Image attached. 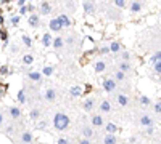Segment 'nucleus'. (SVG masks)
Here are the masks:
<instances>
[{"instance_id":"1","label":"nucleus","mask_w":161,"mask_h":144,"mask_svg":"<svg viewBox=\"0 0 161 144\" xmlns=\"http://www.w3.org/2000/svg\"><path fill=\"white\" fill-rule=\"evenodd\" d=\"M53 127L58 131H65V130L69 127V117L63 112H58L53 115Z\"/></svg>"},{"instance_id":"2","label":"nucleus","mask_w":161,"mask_h":144,"mask_svg":"<svg viewBox=\"0 0 161 144\" xmlns=\"http://www.w3.org/2000/svg\"><path fill=\"white\" fill-rule=\"evenodd\" d=\"M116 86H118V82L115 80V78H105V80L102 82V88L107 93H113L116 90Z\"/></svg>"},{"instance_id":"3","label":"nucleus","mask_w":161,"mask_h":144,"mask_svg":"<svg viewBox=\"0 0 161 144\" xmlns=\"http://www.w3.org/2000/svg\"><path fill=\"white\" fill-rule=\"evenodd\" d=\"M142 10H143V0H132V2L129 3V11L131 13L137 14V13H140Z\"/></svg>"},{"instance_id":"4","label":"nucleus","mask_w":161,"mask_h":144,"mask_svg":"<svg viewBox=\"0 0 161 144\" xmlns=\"http://www.w3.org/2000/svg\"><path fill=\"white\" fill-rule=\"evenodd\" d=\"M48 27H50L52 32H60V31H63V26H61V23H60L58 18H52L50 21H48Z\"/></svg>"},{"instance_id":"5","label":"nucleus","mask_w":161,"mask_h":144,"mask_svg":"<svg viewBox=\"0 0 161 144\" xmlns=\"http://www.w3.org/2000/svg\"><path fill=\"white\" fill-rule=\"evenodd\" d=\"M27 23H29L31 27L37 29V27L40 26V18H39V14H37V13H31L29 18H27Z\"/></svg>"},{"instance_id":"6","label":"nucleus","mask_w":161,"mask_h":144,"mask_svg":"<svg viewBox=\"0 0 161 144\" xmlns=\"http://www.w3.org/2000/svg\"><path fill=\"white\" fill-rule=\"evenodd\" d=\"M82 8H84V13L86 14H94L95 13V5H94L92 0H84Z\"/></svg>"},{"instance_id":"7","label":"nucleus","mask_w":161,"mask_h":144,"mask_svg":"<svg viewBox=\"0 0 161 144\" xmlns=\"http://www.w3.org/2000/svg\"><path fill=\"white\" fill-rule=\"evenodd\" d=\"M42 72H39V70H29L27 72V78L29 80H32V82H36V83H40L42 82Z\"/></svg>"},{"instance_id":"8","label":"nucleus","mask_w":161,"mask_h":144,"mask_svg":"<svg viewBox=\"0 0 161 144\" xmlns=\"http://www.w3.org/2000/svg\"><path fill=\"white\" fill-rule=\"evenodd\" d=\"M52 13V5L48 2H42L39 5V14H42V16H47V14Z\"/></svg>"},{"instance_id":"9","label":"nucleus","mask_w":161,"mask_h":144,"mask_svg":"<svg viewBox=\"0 0 161 144\" xmlns=\"http://www.w3.org/2000/svg\"><path fill=\"white\" fill-rule=\"evenodd\" d=\"M140 127H143V128H147V127H151V125H155V120H153V117L151 115H142L140 117Z\"/></svg>"},{"instance_id":"10","label":"nucleus","mask_w":161,"mask_h":144,"mask_svg":"<svg viewBox=\"0 0 161 144\" xmlns=\"http://www.w3.org/2000/svg\"><path fill=\"white\" fill-rule=\"evenodd\" d=\"M69 95H71V98H79L84 95V91H82V86L79 85H73L71 88H69Z\"/></svg>"},{"instance_id":"11","label":"nucleus","mask_w":161,"mask_h":144,"mask_svg":"<svg viewBox=\"0 0 161 144\" xmlns=\"http://www.w3.org/2000/svg\"><path fill=\"white\" fill-rule=\"evenodd\" d=\"M90 125H92V127H103V117L100 114L92 115V119H90Z\"/></svg>"},{"instance_id":"12","label":"nucleus","mask_w":161,"mask_h":144,"mask_svg":"<svg viewBox=\"0 0 161 144\" xmlns=\"http://www.w3.org/2000/svg\"><path fill=\"white\" fill-rule=\"evenodd\" d=\"M82 107H84V111H86V112H90V111H94V109H95V101H94L92 98H87L86 101H84Z\"/></svg>"},{"instance_id":"13","label":"nucleus","mask_w":161,"mask_h":144,"mask_svg":"<svg viewBox=\"0 0 161 144\" xmlns=\"http://www.w3.org/2000/svg\"><path fill=\"white\" fill-rule=\"evenodd\" d=\"M110 51L113 53V55H118L121 51V42H118V40H113L110 43Z\"/></svg>"},{"instance_id":"14","label":"nucleus","mask_w":161,"mask_h":144,"mask_svg":"<svg viewBox=\"0 0 161 144\" xmlns=\"http://www.w3.org/2000/svg\"><path fill=\"white\" fill-rule=\"evenodd\" d=\"M52 47L55 50H61L63 47H65V39H63V37H55L53 42H52Z\"/></svg>"},{"instance_id":"15","label":"nucleus","mask_w":161,"mask_h":144,"mask_svg":"<svg viewBox=\"0 0 161 144\" xmlns=\"http://www.w3.org/2000/svg\"><path fill=\"white\" fill-rule=\"evenodd\" d=\"M118 69L123 70V72H126V74H127V72H131V70H132L131 61H121L119 64H118Z\"/></svg>"},{"instance_id":"16","label":"nucleus","mask_w":161,"mask_h":144,"mask_svg":"<svg viewBox=\"0 0 161 144\" xmlns=\"http://www.w3.org/2000/svg\"><path fill=\"white\" fill-rule=\"evenodd\" d=\"M94 70L97 72V74H102V72L107 70V63L105 61H97L95 66H94Z\"/></svg>"},{"instance_id":"17","label":"nucleus","mask_w":161,"mask_h":144,"mask_svg":"<svg viewBox=\"0 0 161 144\" xmlns=\"http://www.w3.org/2000/svg\"><path fill=\"white\" fill-rule=\"evenodd\" d=\"M52 42H53V39H52L50 32H45L44 35H42V45L44 47H52Z\"/></svg>"},{"instance_id":"18","label":"nucleus","mask_w":161,"mask_h":144,"mask_svg":"<svg viewBox=\"0 0 161 144\" xmlns=\"http://www.w3.org/2000/svg\"><path fill=\"white\" fill-rule=\"evenodd\" d=\"M58 19H60V23H61L63 29L71 26V18H69L68 14H60V16H58Z\"/></svg>"},{"instance_id":"19","label":"nucleus","mask_w":161,"mask_h":144,"mask_svg":"<svg viewBox=\"0 0 161 144\" xmlns=\"http://www.w3.org/2000/svg\"><path fill=\"white\" fill-rule=\"evenodd\" d=\"M105 131L110 133V135H115V133H118V125L113 123V122H108V123L105 125Z\"/></svg>"},{"instance_id":"20","label":"nucleus","mask_w":161,"mask_h":144,"mask_svg":"<svg viewBox=\"0 0 161 144\" xmlns=\"http://www.w3.org/2000/svg\"><path fill=\"white\" fill-rule=\"evenodd\" d=\"M8 112H10V115H11V119H13V120H18V119L21 117V111H19V107H16V106L10 107Z\"/></svg>"},{"instance_id":"21","label":"nucleus","mask_w":161,"mask_h":144,"mask_svg":"<svg viewBox=\"0 0 161 144\" xmlns=\"http://www.w3.org/2000/svg\"><path fill=\"white\" fill-rule=\"evenodd\" d=\"M103 144H118V138L115 135L107 133V135H105V138H103Z\"/></svg>"},{"instance_id":"22","label":"nucleus","mask_w":161,"mask_h":144,"mask_svg":"<svg viewBox=\"0 0 161 144\" xmlns=\"http://www.w3.org/2000/svg\"><path fill=\"white\" fill-rule=\"evenodd\" d=\"M118 104H119L121 107H126L129 104V98L127 95H124V93H121V95H118Z\"/></svg>"},{"instance_id":"23","label":"nucleus","mask_w":161,"mask_h":144,"mask_svg":"<svg viewBox=\"0 0 161 144\" xmlns=\"http://www.w3.org/2000/svg\"><path fill=\"white\" fill-rule=\"evenodd\" d=\"M99 109L103 112V114H107V112H110L111 111V104H110V101H107V99H103L102 103H100V106H99Z\"/></svg>"},{"instance_id":"24","label":"nucleus","mask_w":161,"mask_h":144,"mask_svg":"<svg viewBox=\"0 0 161 144\" xmlns=\"http://www.w3.org/2000/svg\"><path fill=\"white\" fill-rule=\"evenodd\" d=\"M115 80L118 82V83H119V82H124L126 80V72H123V70H119V69H118V70H115Z\"/></svg>"},{"instance_id":"25","label":"nucleus","mask_w":161,"mask_h":144,"mask_svg":"<svg viewBox=\"0 0 161 144\" xmlns=\"http://www.w3.org/2000/svg\"><path fill=\"white\" fill-rule=\"evenodd\" d=\"M55 98H57V91H55L53 88H48L45 91V99L47 101H55Z\"/></svg>"},{"instance_id":"26","label":"nucleus","mask_w":161,"mask_h":144,"mask_svg":"<svg viewBox=\"0 0 161 144\" xmlns=\"http://www.w3.org/2000/svg\"><path fill=\"white\" fill-rule=\"evenodd\" d=\"M82 136H84V138H87V139H90V138L94 136L92 128H90V127H84V128H82Z\"/></svg>"},{"instance_id":"27","label":"nucleus","mask_w":161,"mask_h":144,"mask_svg":"<svg viewBox=\"0 0 161 144\" xmlns=\"http://www.w3.org/2000/svg\"><path fill=\"white\" fill-rule=\"evenodd\" d=\"M21 139H23V142H26V144L32 142V133L31 131H24L23 135H21Z\"/></svg>"},{"instance_id":"28","label":"nucleus","mask_w":161,"mask_h":144,"mask_svg":"<svg viewBox=\"0 0 161 144\" xmlns=\"http://www.w3.org/2000/svg\"><path fill=\"white\" fill-rule=\"evenodd\" d=\"M16 99H18V103H19V104H26V91H24V90H19V91H18Z\"/></svg>"},{"instance_id":"29","label":"nucleus","mask_w":161,"mask_h":144,"mask_svg":"<svg viewBox=\"0 0 161 144\" xmlns=\"http://www.w3.org/2000/svg\"><path fill=\"white\" fill-rule=\"evenodd\" d=\"M32 63H34V56L32 55H24L23 56V64L24 66H31Z\"/></svg>"},{"instance_id":"30","label":"nucleus","mask_w":161,"mask_h":144,"mask_svg":"<svg viewBox=\"0 0 161 144\" xmlns=\"http://www.w3.org/2000/svg\"><path fill=\"white\" fill-rule=\"evenodd\" d=\"M113 3H115V6L116 8H126L127 6V0H113Z\"/></svg>"},{"instance_id":"31","label":"nucleus","mask_w":161,"mask_h":144,"mask_svg":"<svg viewBox=\"0 0 161 144\" xmlns=\"http://www.w3.org/2000/svg\"><path fill=\"white\" fill-rule=\"evenodd\" d=\"M40 72H42V75H44V77H50V75L53 74V67H52V66H45Z\"/></svg>"},{"instance_id":"32","label":"nucleus","mask_w":161,"mask_h":144,"mask_svg":"<svg viewBox=\"0 0 161 144\" xmlns=\"http://www.w3.org/2000/svg\"><path fill=\"white\" fill-rule=\"evenodd\" d=\"M23 43H24V47H27V48H31L32 47V39L29 37V35H23Z\"/></svg>"},{"instance_id":"33","label":"nucleus","mask_w":161,"mask_h":144,"mask_svg":"<svg viewBox=\"0 0 161 144\" xmlns=\"http://www.w3.org/2000/svg\"><path fill=\"white\" fill-rule=\"evenodd\" d=\"M111 51H110V45H103L100 50H99V55L100 56H105V55H110Z\"/></svg>"},{"instance_id":"34","label":"nucleus","mask_w":161,"mask_h":144,"mask_svg":"<svg viewBox=\"0 0 161 144\" xmlns=\"http://www.w3.org/2000/svg\"><path fill=\"white\" fill-rule=\"evenodd\" d=\"M19 21H21V16H19V14H15V16L10 18V24H11V26H18Z\"/></svg>"},{"instance_id":"35","label":"nucleus","mask_w":161,"mask_h":144,"mask_svg":"<svg viewBox=\"0 0 161 144\" xmlns=\"http://www.w3.org/2000/svg\"><path fill=\"white\" fill-rule=\"evenodd\" d=\"M140 104H142V106H150V104H151V101H150L148 96L142 95V96H140Z\"/></svg>"},{"instance_id":"36","label":"nucleus","mask_w":161,"mask_h":144,"mask_svg":"<svg viewBox=\"0 0 161 144\" xmlns=\"http://www.w3.org/2000/svg\"><path fill=\"white\" fill-rule=\"evenodd\" d=\"M39 115H40L39 109H32V111L29 112V117H31V120H37V119H39Z\"/></svg>"},{"instance_id":"37","label":"nucleus","mask_w":161,"mask_h":144,"mask_svg":"<svg viewBox=\"0 0 161 144\" xmlns=\"http://www.w3.org/2000/svg\"><path fill=\"white\" fill-rule=\"evenodd\" d=\"M158 61H161V51H156L155 55L150 58V63H151V64H153V63H158Z\"/></svg>"},{"instance_id":"38","label":"nucleus","mask_w":161,"mask_h":144,"mask_svg":"<svg viewBox=\"0 0 161 144\" xmlns=\"http://www.w3.org/2000/svg\"><path fill=\"white\" fill-rule=\"evenodd\" d=\"M153 70H155V74L161 75V61H158V63H153Z\"/></svg>"},{"instance_id":"39","label":"nucleus","mask_w":161,"mask_h":144,"mask_svg":"<svg viewBox=\"0 0 161 144\" xmlns=\"http://www.w3.org/2000/svg\"><path fill=\"white\" fill-rule=\"evenodd\" d=\"M121 61H131V53L129 51H126V50H124V51H121Z\"/></svg>"},{"instance_id":"40","label":"nucleus","mask_w":161,"mask_h":144,"mask_svg":"<svg viewBox=\"0 0 161 144\" xmlns=\"http://www.w3.org/2000/svg\"><path fill=\"white\" fill-rule=\"evenodd\" d=\"M8 74H10L8 66H0V75H8Z\"/></svg>"},{"instance_id":"41","label":"nucleus","mask_w":161,"mask_h":144,"mask_svg":"<svg viewBox=\"0 0 161 144\" xmlns=\"http://www.w3.org/2000/svg\"><path fill=\"white\" fill-rule=\"evenodd\" d=\"M153 111H155V114H161V101H156V103H155Z\"/></svg>"},{"instance_id":"42","label":"nucleus","mask_w":161,"mask_h":144,"mask_svg":"<svg viewBox=\"0 0 161 144\" xmlns=\"http://www.w3.org/2000/svg\"><path fill=\"white\" fill-rule=\"evenodd\" d=\"M153 133H155V125H151V127H147V130H145V135L151 136Z\"/></svg>"},{"instance_id":"43","label":"nucleus","mask_w":161,"mask_h":144,"mask_svg":"<svg viewBox=\"0 0 161 144\" xmlns=\"http://www.w3.org/2000/svg\"><path fill=\"white\" fill-rule=\"evenodd\" d=\"M0 39H2V42H6V39H8V34H6L5 29H2V31H0Z\"/></svg>"},{"instance_id":"44","label":"nucleus","mask_w":161,"mask_h":144,"mask_svg":"<svg viewBox=\"0 0 161 144\" xmlns=\"http://www.w3.org/2000/svg\"><path fill=\"white\" fill-rule=\"evenodd\" d=\"M26 13H27V6H26V5L19 6V16H24Z\"/></svg>"},{"instance_id":"45","label":"nucleus","mask_w":161,"mask_h":144,"mask_svg":"<svg viewBox=\"0 0 161 144\" xmlns=\"http://www.w3.org/2000/svg\"><path fill=\"white\" fill-rule=\"evenodd\" d=\"M36 11V6L34 5H27V13H34Z\"/></svg>"},{"instance_id":"46","label":"nucleus","mask_w":161,"mask_h":144,"mask_svg":"<svg viewBox=\"0 0 161 144\" xmlns=\"http://www.w3.org/2000/svg\"><path fill=\"white\" fill-rule=\"evenodd\" d=\"M57 144H69V142H68V139H65V138H60Z\"/></svg>"},{"instance_id":"47","label":"nucleus","mask_w":161,"mask_h":144,"mask_svg":"<svg viewBox=\"0 0 161 144\" xmlns=\"http://www.w3.org/2000/svg\"><path fill=\"white\" fill-rule=\"evenodd\" d=\"M79 144H90V139H87V138H82V139L79 141Z\"/></svg>"},{"instance_id":"48","label":"nucleus","mask_w":161,"mask_h":144,"mask_svg":"<svg viewBox=\"0 0 161 144\" xmlns=\"http://www.w3.org/2000/svg\"><path fill=\"white\" fill-rule=\"evenodd\" d=\"M89 91H92V85H89V83H87V85H86V93H84V95H87Z\"/></svg>"},{"instance_id":"49","label":"nucleus","mask_w":161,"mask_h":144,"mask_svg":"<svg viewBox=\"0 0 161 144\" xmlns=\"http://www.w3.org/2000/svg\"><path fill=\"white\" fill-rule=\"evenodd\" d=\"M37 127H39V128H40V130H44V128H45V127H47V122H40V123H39V125H37Z\"/></svg>"},{"instance_id":"50","label":"nucleus","mask_w":161,"mask_h":144,"mask_svg":"<svg viewBox=\"0 0 161 144\" xmlns=\"http://www.w3.org/2000/svg\"><path fill=\"white\" fill-rule=\"evenodd\" d=\"M18 51H19V48H18L16 45H13V47H11V53H18Z\"/></svg>"},{"instance_id":"51","label":"nucleus","mask_w":161,"mask_h":144,"mask_svg":"<svg viewBox=\"0 0 161 144\" xmlns=\"http://www.w3.org/2000/svg\"><path fill=\"white\" fill-rule=\"evenodd\" d=\"M26 5V0H18V6H23Z\"/></svg>"},{"instance_id":"52","label":"nucleus","mask_w":161,"mask_h":144,"mask_svg":"<svg viewBox=\"0 0 161 144\" xmlns=\"http://www.w3.org/2000/svg\"><path fill=\"white\" fill-rule=\"evenodd\" d=\"M11 0H0V5H6V3H10Z\"/></svg>"},{"instance_id":"53","label":"nucleus","mask_w":161,"mask_h":144,"mask_svg":"<svg viewBox=\"0 0 161 144\" xmlns=\"http://www.w3.org/2000/svg\"><path fill=\"white\" fill-rule=\"evenodd\" d=\"M2 123H3V114L0 112V125H2Z\"/></svg>"},{"instance_id":"54","label":"nucleus","mask_w":161,"mask_h":144,"mask_svg":"<svg viewBox=\"0 0 161 144\" xmlns=\"http://www.w3.org/2000/svg\"><path fill=\"white\" fill-rule=\"evenodd\" d=\"M159 19H161V14H159Z\"/></svg>"}]
</instances>
